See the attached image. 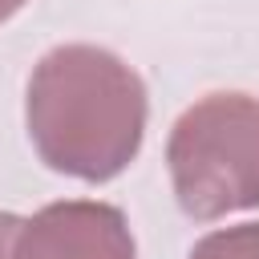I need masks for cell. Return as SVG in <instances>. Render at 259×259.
Wrapping results in <instances>:
<instances>
[{
    "instance_id": "cell-1",
    "label": "cell",
    "mask_w": 259,
    "mask_h": 259,
    "mask_svg": "<svg viewBox=\"0 0 259 259\" xmlns=\"http://www.w3.org/2000/svg\"><path fill=\"white\" fill-rule=\"evenodd\" d=\"M24 121L45 166L81 182H109L142 150L146 85L109 49L57 45L28 77Z\"/></svg>"
},
{
    "instance_id": "cell-2",
    "label": "cell",
    "mask_w": 259,
    "mask_h": 259,
    "mask_svg": "<svg viewBox=\"0 0 259 259\" xmlns=\"http://www.w3.org/2000/svg\"><path fill=\"white\" fill-rule=\"evenodd\" d=\"M174 198L190 219H223L259 206V97L206 93L166 142Z\"/></svg>"
},
{
    "instance_id": "cell-3",
    "label": "cell",
    "mask_w": 259,
    "mask_h": 259,
    "mask_svg": "<svg viewBox=\"0 0 259 259\" xmlns=\"http://www.w3.org/2000/svg\"><path fill=\"white\" fill-rule=\"evenodd\" d=\"M12 259H134V235L117 206L69 198L20 223Z\"/></svg>"
},
{
    "instance_id": "cell-4",
    "label": "cell",
    "mask_w": 259,
    "mask_h": 259,
    "mask_svg": "<svg viewBox=\"0 0 259 259\" xmlns=\"http://www.w3.org/2000/svg\"><path fill=\"white\" fill-rule=\"evenodd\" d=\"M190 259H259V223H239L202 235L190 247Z\"/></svg>"
},
{
    "instance_id": "cell-5",
    "label": "cell",
    "mask_w": 259,
    "mask_h": 259,
    "mask_svg": "<svg viewBox=\"0 0 259 259\" xmlns=\"http://www.w3.org/2000/svg\"><path fill=\"white\" fill-rule=\"evenodd\" d=\"M16 231H20V219L0 210V259H12V243H16Z\"/></svg>"
},
{
    "instance_id": "cell-6",
    "label": "cell",
    "mask_w": 259,
    "mask_h": 259,
    "mask_svg": "<svg viewBox=\"0 0 259 259\" xmlns=\"http://www.w3.org/2000/svg\"><path fill=\"white\" fill-rule=\"evenodd\" d=\"M24 4H28V0H0V24H4V20L12 16V12H20Z\"/></svg>"
}]
</instances>
